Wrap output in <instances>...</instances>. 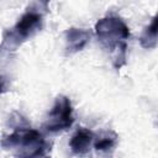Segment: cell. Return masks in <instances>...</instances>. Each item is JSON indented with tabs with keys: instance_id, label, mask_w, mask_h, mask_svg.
I'll return each instance as SVG.
<instances>
[{
	"instance_id": "obj_1",
	"label": "cell",
	"mask_w": 158,
	"mask_h": 158,
	"mask_svg": "<svg viewBox=\"0 0 158 158\" xmlns=\"http://www.w3.org/2000/svg\"><path fill=\"white\" fill-rule=\"evenodd\" d=\"M95 33L101 44L114 53L112 63L116 69L126 64V41L130 37V28L118 16H105L95 23Z\"/></svg>"
},
{
	"instance_id": "obj_2",
	"label": "cell",
	"mask_w": 158,
	"mask_h": 158,
	"mask_svg": "<svg viewBox=\"0 0 158 158\" xmlns=\"http://www.w3.org/2000/svg\"><path fill=\"white\" fill-rule=\"evenodd\" d=\"M74 122L73 117V107L70 104V100L60 95L56 99L53 107L49 111L46 128L49 132H60L64 130H68Z\"/></svg>"
},
{
	"instance_id": "obj_3",
	"label": "cell",
	"mask_w": 158,
	"mask_h": 158,
	"mask_svg": "<svg viewBox=\"0 0 158 158\" xmlns=\"http://www.w3.org/2000/svg\"><path fill=\"white\" fill-rule=\"evenodd\" d=\"M42 23H43V17L41 12L36 10L26 11L9 32L10 41L19 44L31 38L42 28Z\"/></svg>"
},
{
	"instance_id": "obj_4",
	"label": "cell",
	"mask_w": 158,
	"mask_h": 158,
	"mask_svg": "<svg viewBox=\"0 0 158 158\" xmlns=\"http://www.w3.org/2000/svg\"><path fill=\"white\" fill-rule=\"evenodd\" d=\"M44 143L43 136L38 131L28 127H17L12 133L2 139L4 148H21L31 152L37 151Z\"/></svg>"
},
{
	"instance_id": "obj_5",
	"label": "cell",
	"mask_w": 158,
	"mask_h": 158,
	"mask_svg": "<svg viewBox=\"0 0 158 158\" xmlns=\"http://www.w3.org/2000/svg\"><path fill=\"white\" fill-rule=\"evenodd\" d=\"M90 41V32L84 28L70 27L65 32V49L69 54L81 51Z\"/></svg>"
},
{
	"instance_id": "obj_6",
	"label": "cell",
	"mask_w": 158,
	"mask_h": 158,
	"mask_svg": "<svg viewBox=\"0 0 158 158\" xmlns=\"http://www.w3.org/2000/svg\"><path fill=\"white\" fill-rule=\"evenodd\" d=\"M93 138H94L93 132L89 131L88 128L81 127L72 136L69 141V148L74 154L84 156L89 152Z\"/></svg>"
},
{
	"instance_id": "obj_7",
	"label": "cell",
	"mask_w": 158,
	"mask_h": 158,
	"mask_svg": "<svg viewBox=\"0 0 158 158\" xmlns=\"http://www.w3.org/2000/svg\"><path fill=\"white\" fill-rule=\"evenodd\" d=\"M139 42H141L142 47H144V48L156 47V44L158 42V14L153 17L149 26H147L146 30L143 31V33L139 38Z\"/></svg>"
},
{
	"instance_id": "obj_8",
	"label": "cell",
	"mask_w": 158,
	"mask_h": 158,
	"mask_svg": "<svg viewBox=\"0 0 158 158\" xmlns=\"http://www.w3.org/2000/svg\"><path fill=\"white\" fill-rule=\"evenodd\" d=\"M116 143V136H104L100 139H98L94 144L96 151H109L111 149Z\"/></svg>"
},
{
	"instance_id": "obj_9",
	"label": "cell",
	"mask_w": 158,
	"mask_h": 158,
	"mask_svg": "<svg viewBox=\"0 0 158 158\" xmlns=\"http://www.w3.org/2000/svg\"><path fill=\"white\" fill-rule=\"evenodd\" d=\"M49 157H51V146L48 143H44L37 151L30 153L28 156H26L23 158H49Z\"/></svg>"
}]
</instances>
